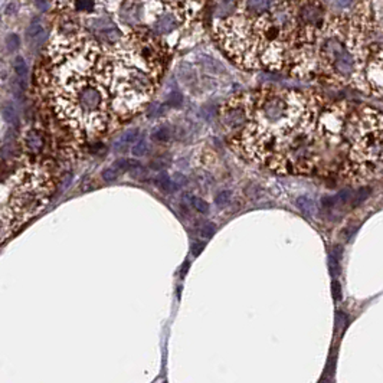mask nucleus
Listing matches in <instances>:
<instances>
[{
	"instance_id": "1",
	"label": "nucleus",
	"mask_w": 383,
	"mask_h": 383,
	"mask_svg": "<svg viewBox=\"0 0 383 383\" xmlns=\"http://www.w3.org/2000/svg\"><path fill=\"white\" fill-rule=\"evenodd\" d=\"M220 123L248 162L281 174L362 183L366 107L268 88L225 103Z\"/></svg>"
},
{
	"instance_id": "16",
	"label": "nucleus",
	"mask_w": 383,
	"mask_h": 383,
	"mask_svg": "<svg viewBox=\"0 0 383 383\" xmlns=\"http://www.w3.org/2000/svg\"><path fill=\"white\" fill-rule=\"evenodd\" d=\"M21 38H19L18 33H9L7 38H6V48H7V51H10V52L18 51V49L21 48Z\"/></svg>"
},
{
	"instance_id": "22",
	"label": "nucleus",
	"mask_w": 383,
	"mask_h": 383,
	"mask_svg": "<svg viewBox=\"0 0 383 383\" xmlns=\"http://www.w3.org/2000/svg\"><path fill=\"white\" fill-rule=\"evenodd\" d=\"M231 197H232V193L229 191L219 192V193L216 194L215 203H216L218 206H226V205L231 202Z\"/></svg>"
},
{
	"instance_id": "10",
	"label": "nucleus",
	"mask_w": 383,
	"mask_h": 383,
	"mask_svg": "<svg viewBox=\"0 0 383 383\" xmlns=\"http://www.w3.org/2000/svg\"><path fill=\"white\" fill-rule=\"evenodd\" d=\"M150 138L154 143H169L171 140V128L167 126H157L150 133Z\"/></svg>"
},
{
	"instance_id": "9",
	"label": "nucleus",
	"mask_w": 383,
	"mask_h": 383,
	"mask_svg": "<svg viewBox=\"0 0 383 383\" xmlns=\"http://www.w3.org/2000/svg\"><path fill=\"white\" fill-rule=\"evenodd\" d=\"M138 136H140V131H138V130H136V128L127 130V131L123 133V136L117 140V143H114V150L121 151L127 144L136 143L137 138H138Z\"/></svg>"
},
{
	"instance_id": "7",
	"label": "nucleus",
	"mask_w": 383,
	"mask_h": 383,
	"mask_svg": "<svg viewBox=\"0 0 383 383\" xmlns=\"http://www.w3.org/2000/svg\"><path fill=\"white\" fill-rule=\"evenodd\" d=\"M275 0H245V10L249 15H265L273 10Z\"/></svg>"
},
{
	"instance_id": "3",
	"label": "nucleus",
	"mask_w": 383,
	"mask_h": 383,
	"mask_svg": "<svg viewBox=\"0 0 383 383\" xmlns=\"http://www.w3.org/2000/svg\"><path fill=\"white\" fill-rule=\"evenodd\" d=\"M46 35H48V30H46V25H45L42 16L33 18L26 29V38L33 45L42 46L46 39Z\"/></svg>"
},
{
	"instance_id": "12",
	"label": "nucleus",
	"mask_w": 383,
	"mask_h": 383,
	"mask_svg": "<svg viewBox=\"0 0 383 383\" xmlns=\"http://www.w3.org/2000/svg\"><path fill=\"white\" fill-rule=\"evenodd\" d=\"M1 115H3V120L9 124H13V126H18L19 124V114L16 111L15 106L12 103H3V107H1Z\"/></svg>"
},
{
	"instance_id": "17",
	"label": "nucleus",
	"mask_w": 383,
	"mask_h": 383,
	"mask_svg": "<svg viewBox=\"0 0 383 383\" xmlns=\"http://www.w3.org/2000/svg\"><path fill=\"white\" fill-rule=\"evenodd\" d=\"M166 104L171 108H179L183 104V95L179 92V91H173L167 95V100H166Z\"/></svg>"
},
{
	"instance_id": "6",
	"label": "nucleus",
	"mask_w": 383,
	"mask_h": 383,
	"mask_svg": "<svg viewBox=\"0 0 383 383\" xmlns=\"http://www.w3.org/2000/svg\"><path fill=\"white\" fill-rule=\"evenodd\" d=\"M238 0H216L215 1V9L213 15L215 19L225 21L231 16H234L235 12L238 10Z\"/></svg>"
},
{
	"instance_id": "4",
	"label": "nucleus",
	"mask_w": 383,
	"mask_h": 383,
	"mask_svg": "<svg viewBox=\"0 0 383 383\" xmlns=\"http://www.w3.org/2000/svg\"><path fill=\"white\" fill-rule=\"evenodd\" d=\"M23 146L29 154H39L45 146L42 131L38 128H29L23 136Z\"/></svg>"
},
{
	"instance_id": "27",
	"label": "nucleus",
	"mask_w": 383,
	"mask_h": 383,
	"mask_svg": "<svg viewBox=\"0 0 383 383\" xmlns=\"http://www.w3.org/2000/svg\"><path fill=\"white\" fill-rule=\"evenodd\" d=\"M173 182H174L177 186H182V185H185V183H186V179H185V176H182V174H179V173H177V174L174 176Z\"/></svg>"
},
{
	"instance_id": "11",
	"label": "nucleus",
	"mask_w": 383,
	"mask_h": 383,
	"mask_svg": "<svg viewBox=\"0 0 383 383\" xmlns=\"http://www.w3.org/2000/svg\"><path fill=\"white\" fill-rule=\"evenodd\" d=\"M12 66H13V72H15L18 81H19L21 84L22 82L25 84V81L27 80V72H29L27 64H26V61H25V58H23V56H16V58L13 59Z\"/></svg>"
},
{
	"instance_id": "23",
	"label": "nucleus",
	"mask_w": 383,
	"mask_h": 383,
	"mask_svg": "<svg viewBox=\"0 0 383 383\" xmlns=\"http://www.w3.org/2000/svg\"><path fill=\"white\" fill-rule=\"evenodd\" d=\"M192 205L193 208L200 213H208L209 212V203L206 200H203L202 197H193L192 199Z\"/></svg>"
},
{
	"instance_id": "20",
	"label": "nucleus",
	"mask_w": 383,
	"mask_h": 383,
	"mask_svg": "<svg viewBox=\"0 0 383 383\" xmlns=\"http://www.w3.org/2000/svg\"><path fill=\"white\" fill-rule=\"evenodd\" d=\"M297 205L298 208H300L302 212L311 213L313 211H314V203H313V200H311L310 197H307V196H301V197H298Z\"/></svg>"
},
{
	"instance_id": "8",
	"label": "nucleus",
	"mask_w": 383,
	"mask_h": 383,
	"mask_svg": "<svg viewBox=\"0 0 383 383\" xmlns=\"http://www.w3.org/2000/svg\"><path fill=\"white\" fill-rule=\"evenodd\" d=\"M300 16H301V21L304 23H308V25H314V23H319L321 21V12H320L319 7H316L314 4L304 6L300 12Z\"/></svg>"
},
{
	"instance_id": "24",
	"label": "nucleus",
	"mask_w": 383,
	"mask_h": 383,
	"mask_svg": "<svg viewBox=\"0 0 383 383\" xmlns=\"http://www.w3.org/2000/svg\"><path fill=\"white\" fill-rule=\"evenodd\" d=\"M118 169L117 167H107L103 170V180L107 182V183H109V182H114L117 177H118Z\"/></svg>"
},
{
	"instance_id": "5",
	"label": "nucleus",
	"mask_w": 383,
	"mask_h": 383,
	"mask_svg": "<svg viewBox=\"0 0 383 383\" xmlns=\"http://www.w3.org/2000/svg\"><path fill=\"white\" fill-rule=\"evenodd\" d=\"M179 26V19L174 13L167 12L164 15H162L157 21L153 25V30L157 35H169L176 27Z\"/></svg>"
},
{
	"instance_id": "2",
	"label": "nucleus",
	"mask_w": 383,
	"mask_h": 383,
	"mask_svg": "<svg viewBox=\"0 0 383 383\" xmlns=\"http://www.w3.org/2000/svg\"><path fill=\"white\" fill-rule=\"evenodd\" d=\"M54 188L51 171L39 162L23 160L7 176L3 174L0 191L1 242L42 211Z\"/></svg>"
},
{
	"instance_id": "26",
	"label": "nucleus",
	"mask_w": 383,
	"mask_h": 383,
	"mask_svg": "<svg viewBox=\"0 0 383 383\" xmlns=\"http://www.w3.org/2000/svg\"><path fill=\"white\" fill-rule=\"evenodd\" d=\"M167 166H169V160H164L163 157H162V159L159 157V159H156V160L151 162V167H153V169H157V170H159V169H164V167H167Z\"/></svg>"
},
{
	"instance_id": "25",
	"label": "nucleus",
	"mask_w": 383,
	"mask_h": 383,
	"mask_svg": "<svg viewBox=\"0 0 383 383\" xmlns=\"http://www.w3.org/2000/svg\"><path fill=\"white\" fill-rule=\"evenodd\" d=\"M131 176L134 177V179H138V180H143L144 177H147V169L141 164V163H138L137 166H134L131 170Z\"/></svg>"
},
{
	"instance_id": "15",
	"label": "nucleus",
	"mask_w": 383,
	"mask_h": 383,
	"mask_svg": "<svg viewBox=\"0 0 383 383\" xmlns=\"http://www.w3.org/2000/svg\"><path fill=\"white\" fill-rule=\"evenodd\" d=\"M74 7L77 12H92L95 7V0H74Z\"/></svg>"
},
{
	"instance_id": "13",
	"label": "nucleus",
	"mask_w": 383,
	"mask_h": 383,
	"mask_svg": "<svg viewBox=\"0 0 383 383\" xmlns=\"http://www.w3.org/2000/svg\"><path fill=\"white\" fill-rule=\"evenodd\" d=\"M153 183H154L156 188H159L160 191H164V192L171 191V188L174 186V182L171 180L167 174H164V173L157 174V176L153 179Z\"/></svg>"
},
{
	"instance_id": "21",
	"label": "nucleus",
	"mask_w": 383,
	"mask_h": 383,
	"mask_svg": "<svg viewBox=\"0 0 383 383\" xmlns=\"http://www.w3.org/2000/svg\"><path fill=\"white\" fill-rule=\"evenodd\" d=\"M147 153V141L144 140V138H141L140 141H137L134 146H133V149H131V154L134 156V157H141V156H144Z\"/></svg>"
},
{
	"instance_id": "18",
	"label": "nucleus",
	"mask_w": 383,
	"mask_h": 383,
	"mask_svg": "<svg viewBox=\"0 0 383 383\" xmlns=\"http://www.w3.org/2000/svg\"><path fill=\"white\" fill-rule=\"evenodd\" d=\"M215 232H216V228L212 223H205L200 228H197V236L202 239H211Z\"/></svg>"
},
{
	"instance_id": "19",
	"label": "nucleus",
	"mask_w": 383,
	"mask_h": 383,
	"mask_svg": "<svg viewBox=\"0 0 383 383\" xmlns=\"http://www.w3.org/2000/svg\"><path fill=\"white\" fill-rule=\"evenodd\" d=\"M202 64H203V66H205L208 71H211V72L223 71V66L219 64L218 61H215L213 58H211V56H203V58H202Z\"/></svg>"
},
{
	"instance_id": "14",
	"label": "nucleus",
	"mask_w": 383,
	"mask_h": 383,
	"mask_svg": "<svg viewBox=\"0 0 383 383\" xmlns=\"http://www.w3.org/2000/svg\"><path fill=\"white\" fill-rule=\"evenodd\" d=\"M140 162L137 160H133V159H118L114 162V167H117L120 171H130L134 166H137Z\"/></svg>"
},
{
	"instance_id": "29",
	"label": "nucleus",
	"mask_w": 383,
	"mask_h": 383,
	"mask_svg": "<svg viewBox=\"0 0 383 383\" xmlns=\"http://www.w3.org/2000/svg\"><path fill=\"white\" fill-rule=\"evenodd\" d=\"M328 1H331V3H334L336 6H340V7H344V6H347L352 0H328Z\"/></svg>"
},
{
	"instance_id": "28",
	"label": "nucleus",
	"mask_w": 383,
	"mask_h": 383,
	"mask_svg": "<svg viewBox=\"0 0 383 383\" xmlns=\"http://www.w3.org/2000/svg\"><path fill=\"white\" fill-rule=\"evenodd\" d=\"M202 249H203V244H202V242L194 244L193 248H192V254H193V255H199V254L202 252Z\"/></svg>"
}]
</instances>
